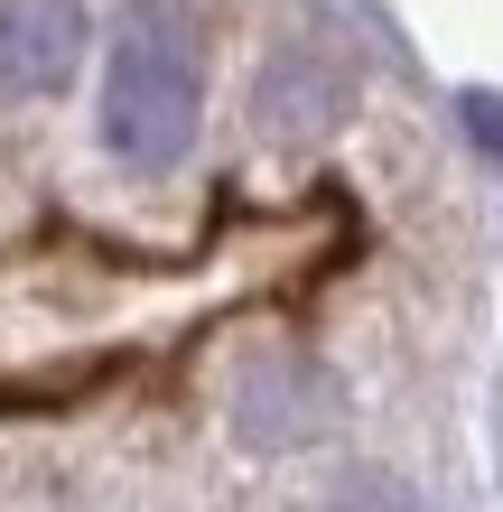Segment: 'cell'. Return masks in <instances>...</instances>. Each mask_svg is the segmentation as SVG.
<instances>
[{"label":"cell","instance_id":"obj_1","mask_svg":"<svg viewBox=\"0 0 503 512\" xmlns=\"http://www.w3.org/2000/svg\"><path fill=\"white\" fill-rule=\"evenodd\" d=\"M103 140L131 168H168L196 140V56L168 19H131V38L112 47L103 75Z\"/></svg>","mask_w":503,"mask_h":512},{"label":"cell","instance_id":"obj_4","mask_svg":"<svg viewBox=\"0 0 503 512\" xmlns=\"http://www.w3.org/2000/svg\"><path fill=\"white\" fill-rule=\"evenodd\" d=\"M308 401H317L308 382H289L280 364H261V373L243 382V438H261V447H280V438H299L308 419H317Z\"/></svg>","mask_w":503,"mask_h":512},{"label":"cell","instance_id":"obj_2","mask_svg":"<svg viewBox=\"0 0 503 512\" xmlns=\"http://www.w3.org/2000/svg\"><path fill=\"white\" fill-rule=\"evenodd\" d=\"M84 56L75 0H0V94H56Z\"/></svg>","mask_w":503,"mask_h":512},{"label":"cell","instance_id":"obj_5","mask_svg":"<svg viewBox=\"0 0 503 512\" xmlns=\"http://www.w3.org/2000/svg\"><path fill=\"white\" fill-rule=\"evenodd\" d=\"M457 122H466V140H476L485 159H503V94H466Z\"/></svg>","mask_w":503,"mask_h":512},{"label":"cell","instance_id":"obj_3","mask_svg":"<svg viewBox=\"0 0 503 512\" xmlns=\"http://www.w3.org/2000/svg\"><path fill=\"white\" fill-rule=\"evenodd\" d=\"M252 112H261V131H280V140H317L345 112V75L317 47H280L271 66H261V84H252Z\"/></svg>","mask_w":503,"mask_h":512}]
</instances>
